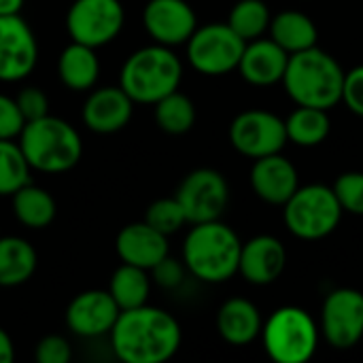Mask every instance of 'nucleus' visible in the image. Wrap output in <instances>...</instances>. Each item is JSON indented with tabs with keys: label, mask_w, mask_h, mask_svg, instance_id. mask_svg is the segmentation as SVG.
<instances>
[{
	"label": "nucleus",
	"mask_w": 363,
	"mask_h": 363,
	"mask_svg": "<svg viewBox=\"0 0 363 363\" xmlns=\"http://www.w3.org/2000/svg\"><path fill=\"white\" fill-rule=\"evenodd\" d=\"M108 338L113 353L121 362L164 363L181 349L183 332L168 311L143 304L121 311Z\"/></svg>",
	"instance_id": "obj_1"
},
{
	"label": "nucleus",
	"mask_w": 363,
	"mask_h": 363,
	"mask_svg": "<svg viewBox=\"0 0 363 363\" xmlns=\"http://www.w3.org/2000/svg\"><path fill=\"white\" fill-rule=\"evenodd\" d=\"M281 83L296 106L330 111L342 102L345 68L332 53L315 45L289 55Z\"/></svg>",
	"instance_id": "obj_2"
},
{
	"label": "nucleus",
	"mask_w": 363,
	"mask_h": 363,
	"mask_svg": "<svg viewBox=\"0 0 363 363\" xmlns=\"http://www.w3.org/2000/svg\"><path fill=\"white\" fill-rule=\"evenodd\" d=\"M242 240L238 234L223 223L206 221L194 223L183 240V264L191 277L202 283L219 285L238 274Z\"/></svg>",
	"instance_id": "obj_3"
},
{
	"label": "nucleus",
	"mask_w": 363,
	"mask_h": 363,
	"mask_svg": "<svg viewBox=\"0 0 363 363\" xmlns=\"http://www.w3.org/2000/svg\"><path fill=\"white\" fill-rule=\"evenodd\" d=\"M17 143L32 170L60 174L74 168L83 155V140L74 125L55 115L26 121Z\"/></svg>",
	"instance_id": "obj_4"
},
{
	"label": "nucleus",
	"mask_w": 363,
	"mask_h": 363,
	"mask_svg": "<svg viewBox=\"0 0 363 363\" xmlns=\"http://www.w3.org/2000/svg\"><path fill=\"white\" fill-rule=\"evenodd\" d=\"M183 79V62L166 45H147L128 55L119 72L121 89L136 104H155L164 96L179 89Z\"/></svg>",
	"instance_id": "obj_5"
},
{
	"label": "nucleus",
	"mask_w": 363,
	"mask_h": 363,
	"mask_svg": "<svg viewBox=\"0 0 363 363\" xmlns=\"http://www.w3.org/2000/svg\"><path fill=\"white\" fill-rule=\"evenodd\" d=\"M268 357L277 363H306L319 347V325L300 306L277 308L262 328Z\"/></svg>",
	"instance_id": "obj_6"
},
{
	"label": "nucleus",
	"mask_w": 363,
	"mask_h": 363,
	"mask_svg": "<svg viewBox=\"0 0 363 363\" xmlns=\"http://www.w3.org/2000/svg\"><path fill=\"white\" fill-rule=\"evenodd\" d=\"M283 219L296 238L323 240L340 225L342 206L332 187L321 183L300 185L283 204Z\"/></svg>",
	"instance_id": "obj_7"
},
{
	"label": "nucleus",
	"mask_w": 363,
	"mask_h": 363,
	"mask_svg": "<svg viewBox=\"0 0 363 363\" xmlns=\"http://www.w3.org/2000/svg\"><path fill=\"white\" fill-rule=\"evenodd\" d=\"M185 45L187 62L194 70L206 77H221L238 68L247 43L228 26V21H213L198 26Z\"/></svg>",
	"instance_id": "obj_8"
},
{
	"label": "nucleus",
	"mask_w": 363,
	"mask_h": 363,
	"mask_svg": "<svg viewBox=\"0 0 363 363\" xmlns=\"http://www.w3.org/2000/svg\"><path fill=\"white\" fill-rule=\"evenodd\" d=\"M125 23L121 0H74L66 13L70 40L87 47H104L115 40Z\"/></svg>",
	"instance_id": "obj_9"
},
{
	"label": "nucleus",
	"mask_w": 363,
	"mask_h": 363,
	"mask_svg": "<svg viewBox=\"0 0 363 363\" xmlns=\"http://www.w3.org/2000/svg\"><path fill=\"white\" fill-rule=\"evenodd\" d=\"M174 198L179 200L187 223L217 221L228 208L230 185L215 168H196L179 185Z\"/></svg>",
	"instance_id": "obj_10"
},
{
	"label": "nucleus",
	"mask_w": 363,
	"mask_h": 363,
	"mask_svg": "<svg viewBox=\"0 0 363 363\" xmlns=\"http://www.w3.org/2000/svg\"><path fill=\"white\" fill-rule=\"evenodd\" d=\"M230 143L249 160L281 153L287 145L285 119L264 108L242 111L230 123Z\"/></svg>",
	"instance_id": "obj_11"
},
{
	"label": "nucleus",
	"mask_w": 363,
	"mask_h": 363,
	"mask_svg": "<svg viewBox=\"0 0 363 363\" xmlns=\"http://www.w3.org/2000/svg\"><path fill=\"white\" fill-rule=\"evenodd\" d=\"M321 336L338 351H349L363 338V294L340 287L328 294L321 306Z\"/></svg>",
	"instance_id": "obj_12"
},
{
	"label": "nucleus",
	"mask_w": 363,
	"mask_h": 363,
	"mask_svg": "<svg viewBox=\"0 0 363 363\" xmlns=\"http://www.w3.org/2000/svg\"><path fill=\"white\" fill-rule=\"evenodd\" d=\"M38 62V40L30 23L17 15L0 17V81L17 83L32 74Z\"/></svg>",
	"instance_id": "obj_13"
},
{
	"label": "nucleus",
	"mask_w": 363,
	"mask_h": 363,
	"mask_svg": "<svg viewBox=\"0 0 363 363\" xmlns=\"http://www.w3.org/2000/svg\"><path fill=\"white\" fill-rule=\"evenodd\" d=\"M143 26L157 45L179 47L198 28V15L187 0H149L143 9Z\"/></svg>",
	"instance_id": "obj_14"
},
{
	"label": "nucleus",
	"mask_w": 363,
	"mask_h": 363,
	"mask_svg": "<svg viewBox=\"0 0 363 363\" xmlns=\"http://www.w3.org/2000/svg\"><path fill=\"white\" fill-rule=\"evenodd\" d=\"M119 313L108 289H87L68 302L66 325L79 338H100L111 334Z\"/></svg>",
	"instance_id": "obj_15"
},
{
	"label": "nucleus",
	"mask_w": 363,
	"mask_h": 363,
	"mask_svg": "<svg viewBox=\"0 0 363 363\" xmlns=\"http://www.w3.org/2000/svg\"><path fill=\"white\" fill-rule=\"evenodd\" d=\"M134 100L121 89V85H104L89 89L83 102L81 119L87 130L96 134H115L123 130L134 115Z\"/></svg>",
	"instance_id": "obj_16"
},
{
	"label": "nucleus",
	"mask_w": 363,
	"mask_h": 363,
	"mask_svg": "<svg viewBox=\"0 0 363 363\" xmlns=\"http://www.w3.org/2000/svg\"><path fill=\"white\" fill-rule=\"evenodd\" d=\"M285 266H287V249L277 236L259 234L242 242L238 274L247 283L257 287L272 285L283 277Z\"/></svg>",
	"instance_id": "obj_17"
},
{
	"label": "nucleus",
	"mask_w": 363,
	"mask_h": 363,
	"mask_svg": "<svg viewBox=\"0 0 363 363\" xmlns=\"http://www.w3.org/2000/svg\"><path fill=\"white\" fill-rule=\"evenodd\" d=\"M249 179H251L253 194L272 206H283L300 187L298 168L283 153H272L253 160Z\"/></svg>",
	"instance_id": "obj_18"
},
{
	"label": "nucleus",
	"mask_w": 363,
	"mask_h": 363,
	"mask_svg": "<svg viewBox=\"0 0 363 363\" xmlns=\"http://www.w3.org/2000/svg\"><path fill=\"white\" fill-rule=\"evenodd\" d=\"M289 53L272 38H255L245 45L238 62L240 77L255 87H270L283 81Z\"/></svg>",
	"instance_id": "obj_19"
},
{
	"label": "nucleus",
	"mask_w": 363,
	"mask_h": 363,
	"mask_svg": "<svg viewBox=\"0 0 363 363\" xmlns=\"http://www.w3.org/2000/svg\"><path fill=\"white\" fill-rule=\"evenodd\" d=\"M115 251L123 264H132L151 270L160 259L170 253L168 236L151 228L145 219L128 223L115 240Z\"/></svg>",
	"instance_id": "obj_20"
},
{
	"label": "nucleus",
	"mask_w": 363,
	"mask_h": 363,
	"mask_svg": "<svg viewBox=\"0 0 363 363\" xmlns=\"http://www.w3.org/2000/svg\"><path fill=\"white\" fill-rule=\"evenodd\" d=\"M262 313L247 298H230L217 311V332L228 345H251L262 334Z\"/></svg>",
	"instance_id": "obj_21"
},
{
	"label": "nucleus",
	"mask_w": 363,
	"mask_h": 363,
	"mask_svg": "<svg viewBox=\"0 0 363 363\" xmlns=\"http://www.w3.org/2000/svg\"><path fill=\"white\" fill-rule=\"evenodd\" d=\"M57 77L72 91H89L100 77V60L94 47L70 43L57 57Z\"/></svg>",
	"instance_id": "obj_22"
},
{
	"label": "nucleus",
	"mask_w": 363,
	"mask_h": 363,
	"mask_svg": "<svg viewBox=\"0 0 363 363\" xmlns=\"http://www.w3.org/2000/svg\"><path fill=\"white\" fill-rule=\"evenodd\" d=\"M270 38L281 45L289 55L311 49L319 40L317 23L302 11H281L270 19Z\"/></svg>",
	"instance_id": "obj_23"
},
{
	"label": "nucleus",
	"mask_w": 363,
	"mask_h": 363,
	"mask_svg": "<svg viewBox=\"0 0 363 363\" xmlns=\"http://www.w3.org/2000/svg\"><path fill=\"white\" fill-rule=\"evenodd\" d=\"M38 266L36 249L21 236H0V287L28 283Z\"/></svg>",
	"instance_id": "obj_24"
},
{
	"label": "nucleus",
	"mask_w": 363,
	"mask_h": 363,
	"mask_svg": "<svg viewBox=\"0 0 363 363\" xmlns=\"http://www.w3.org/2000/svg\"><path fill=\"white\" fill-rule=\"evenodd\" d=\"M11 206L15 219L30 228V230H43L53 223L57 206L53 196L34 183H26L11 196Z\"/></svg>",
	"instance_id": "obj_25"
},
{
	"label": "nucleus",
	"mask_w": 363,
	"mask_h": 363,
	"mask_svg": "<svg viewBox=\"0 0 363 363\" xmlns=\"http://www.w3.org/2000/svg\"><path fill=\"white\" fill-rule=\"evenodd\" d=\"M285 130H287V143L311 149V147L321 145L330 136L332 119L325 108L298 106L285 119Z\"/></svg>",
	"instance_id": "obj_26"
},
{
	"label": "nucleus",
	"mask_w": 363,
	"mask_h": 363,
	"mask_svg": "<svg viewBox=\"0 0 363 363\" xmlns=\"http://www.w3.org/2000/svg\"><path fill=\"white\" fill-rule=\"evenodd\" d=\"M108 294L113 296L119 311H130L147 304L151 294V274L145 268L123 264L113 272L108 283Z\"/></svg>",
	"instance_id": "obj_27"
},
{
	"label": "nucleus",
	"mask_w": 363,
	"mask_h": 363,
	"mask_svg": "<svg viewBox=\"0 0 363 363\" xmlns=\"http://www.w3.org/2000/svg\"><path fill=\"white\" fill-rule=\"evenodd\" d=\"M153 115L162 132L181 136L187 134L196 123V104L191 102L189 96L177 89L153 104Z\"/></svg>",
	"instance_id": "obj_28"
},
{
	"label": "nucleus",
	"mask_w": 363,
	"mask_h": 363,
	"mask_svg": "<svg viewBox=\"0 0 363 363\" xmlns=\"http://www.w3.org/2000/svg\"><path fill=\"white\" fill-rule=\"evenodd\" d=\"M270 9L264 0H238L230 15H228V26L245 40H255L262 38L268 28H270Z\"/></svg>",
	"instance_id": "obj_29"
},
{
	"label": "nucleus",
	"mask_w": 363,
	"mask_h": 363,
	"mask_svg": "<svg viewBox=\"0 0 363 363\" xmlns=\"http://www.w3.org/2000/svg\"><path fill=\"white\" fill-rule=\"evenodd\" d=\"M30 164L15 138L0 140V196H13L19 187L30 183Z\"/></svg>",
	"instance_id": "obj_30"
},
{
	"label": "nucleus",
	"mask_w": 363,
	"mask_h": 363,
	"mask_svg": "<svg viewBox=\"0 0 363 363\" xmlns=\"http://www.w3.org/2000/svg\"><path fill=\"white\" fill-rule=\"evenodd\" d=\"M145 221L151 228H155L157 232H162L164 236H172L181 228L187 225V217H185L183 208L174 196L172 198H160V200L151 202L147 213H145Z\"/></svg>",
	"instance_id": "obj_31"
},
{
	"label": "nucleus",
	"mask_w": 363,
	"mask_h": 363,
	"mask_svg": "<svg viewBox=\"0 0 363 363\" xmlns=\"http://www.w3.org/2000/svg\"><path fill=\"white\" fill-rule=\"evenodd\" d=\"M342 213L363 217V172L359 170H351V172H342L334 185H332Z\"/></svg>",
	"instance_id": "obj_32"
},
{
	"label": "nucleus",
	"mask_w": 363,
	"mask_h": 363,
	"mask_svg": "<svg viewBox=\"0 0 363 363\" xmlns=\"http://www.w3.org/2000/svg\"><path fill=\"white\" fill-rule=\"evenodd\" d=\"M149 274H151V283L160 285L162 289H177V287L183 285L185 274H189V272H187L183 259H177V257H172V255L168 253L164 259H160V262L149 270Z\"/></svg>",
	"instance_id": "obj_33"
},
{
	"label": "nucleus",
	"mask_w": 363,
	"mask_h": 363,
	"mask_svg": "<svg viewBox=\"0 0 363 363\" xmlns=\"http://www.w3.org/2000/svg\"><path fill=\"white\" fill-rule=\"evenodd\" d=\"M15 102L19 106V113L26 121L40 119L49 115V98L40 87H23L15 96Z\"/></svg>",
	"instance_id": "obj_34"
},
{
	"label": "nucleus",
	"mask_w": 363,
	"mask_h": 363,
	"mask_svg": "<svg viewBox=\"0 0 363 363\" xmlns=\"http://www.w3.org/2000/svg\"><path fill=\"white\" fill-rule=\"evenodd\" d=\"M34 357L38 363H68L72 359V349L64 336L49 334L36 345Z\"/></svg>",
	"instance_id": "obj_35"
},
{
	"label": "nucleus",
	"mask_w": 363,
	"mask_h": 363,
	"mask_svg": "<svg viewBox=\"0 0 363 363\" xmlns=\"http://www.w3.org/2000/svg\"><path fill=\"white\" fill-rule=\"evenodd\" d=\"M23 125H26V119L21 117L15 98L0 94V140L2 138H15L17 140Z\"/></svg>",
	"instance_id": "obj_36"
},
{
	"label": "nucleus",
	"mask_w": 363,
	"mask_h": 363,
	"mask_svg": "<svg viewBox=\"0 0 363 363\" xmlns=\"http://www.w3.org/2000/svg\"><path fill=\"white\" fill-rule=\"evenodd\" d=\"M342 102L349 106L351 113L363 117V64L345 72Z\"/></svg>",
	"instance_id": "obj_37"
},
{
	"label": "nucleus",
	"mask_w": 363,
	"mask_h": 363,
	"mask_svg": "<svg viewBox=\"0 0 363 363\" xmlns=\"http://www.w3.org/2000/svg\"><path fill=\"white\" fill-rule=\"evenodd\" d=\"M15 359V347L6 330L0 328V363H11Z\"/></svg>",
	"instance_id": "obj_38"
},
{
	"label": "nucleus",
	"mask_w": 363,
	"mask_h": 363,
	"mask_svg": "<svg viewBox=\"0 0 363 363\" xmlns=\"http://www.w3.org/2000/svg\"><path fill=\"white\" fill-rule=\"evenodd\" d=\"M26 0H0V17L2 15H17L21 13Z\"/></svg>",
	"instance_id": "obj_39"
}]
</instances>
